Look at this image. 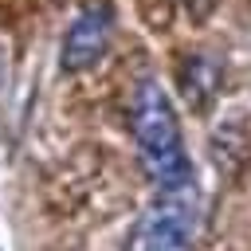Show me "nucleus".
I'll return each instance as SVG.
<instances>
[{
	"label": "nucleus",
	"instance_id": "f257e3e1",
	"mask_svg": "<svg viewBox=\"0 0 251 251\" xmlns=\"http://www.w3.org/2000/svg\"><path fill=\"white\" fill-rule=\"evenodd\" d=\"M129 129L137 145V161L145 176L157 184V192H180L192 188V165L180 137L176 110L157 78H141L129 98Z\"/></svg>",
	"mask_w": 251,
	"mask_h": 251
},
{
	"label": "nucleus",
	"instance_id": "f03ea898",
	"mask_svg": "<svg viewBox=\"0 0 251 251\" xmlns=\"http://www.w3.org/2000/svg\"><path fill=\"white\" fill-rule=\"evenodd\" d=\"M192 231H196L192 188L161 192L145 208V216L133 224L126 251H192Z\"/></svg>",
	"mask_w": 251,
	"mask_h": 251
},
{
	"label": "nucleus",
	"instance_id": "7ed1b4c3",
	"mask_svg": "<svg viewBox=\"0 0 251 251\" xmlns=\"http://www.w3.org/2000/svg\"><path fill=\"white\" fill-rule=\"evenodd\" d=\"M110 35H114V16H110V8H106V4H86V8L71 20V27H67V35H63V47H59L63 71H86V67H94V63L106 55Z\"/></svg>",
	"mask_w": 251,
	"mask_h": 251
},
{
	"label": "nucleus",
	"instance_id": "20e7f679",
	"mask_svg": "<svg viewBox=\"0 0 251 251\" xmlns=\"http://www.w3.org/2000/svg\"><path fill=\"white\" fill-rule=\"evenodd\" d=\"M180 78H184V98H188L192 106H204V102L216 94V86H220V71H216V63L204 59V55H192Z\"/></svg>",
	"mask_w": 251,
	"mask_h": 251
},
{
	"label": "nucleus",
	"instance_id": "39448f33",
	"mask_svg": "<svg viewBox=\"0 0 251 251\" xmlns=\"http://www.w3.org/2000/svg\"><path fill=\"white\" fill-rule=\"evenodd\" d=\"M188 8H192V16H204L208 8H212V0H184Z\"/></svg>",
	"mask_w": 251,
	"mask_h": 251
}]
</instances>
